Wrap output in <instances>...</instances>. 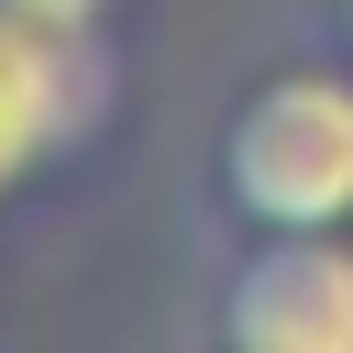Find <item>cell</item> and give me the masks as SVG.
Masks as SVG:
<instances>
[{
    "mask_svg": "<svg viewBox=\"0 0 353 353\" xmlns=\"http://www.w3.org/2000/svg\"><path fill=\"white\" fill-rule=\"evenodd\" d=\"M331 22H342V44H353V0H331Z\"/></svg>",
    "mask_w": 353,
    "mask_h": 353,
    "instance_id": "5",
    "label": "cell"
},
{
    "mask_svg": "<svg viewBox=\"0 0 353 353\" xmlns=\"http://www.w3.org/2000/svg\"><path fill=\"white\" fill-rule=\"evenodd\" d=\"M210 199L243 232H353V66H276L221 110Z\"/></svg>",
    "mask_w": 353,
    "mask_h": 353,
    "instance_id": "1",
    "label": "cell"
},
{
    "mask_svg": "<svg viewBox=\"0 0 353 353\" xmlns=\"http://www.w3.org/2000/svg\"><path fill=\"white\" fill-rule=\"evenodd\" d=\"M110 88H121V66H110L99 22H33L0 0V199L44 165L88 154L110 121Z\"/></svg>",
    "mask_w": 353,
    "mask_h": 353,
    "instance_id": "2",
    "label": "cell"
},
{
    "mask_svg": "<svg viewBox=\"0 0 353 353\" xmlns=\"http://www.w3.org/2000/svg\"><path fill=\"white\" fill-rule=\"evenodd\" d=\"M11 11H33V22H110V0H11Z\"/></svg>",
    "mask_w": 353,
    "mask_h": 353,
    "instance_id": "4",
    "label": "cell"
},
{
    "mask_svg": "<svg viewBox=\"0 0 353 353\" xmlns=\"http://www.w3.org/2000/svg\"><path fill=\"white\" fill-rule=\"evenodd\" d=\"M210 331L221 353H353V232H243Z\"/></svg>",
    "mask_w": 353,
    "mask_h": 353,
    "instance_id": "3",
    "label": "cell"
}]
</instances>
